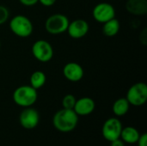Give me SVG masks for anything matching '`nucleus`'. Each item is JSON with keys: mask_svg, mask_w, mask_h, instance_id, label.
I'll return each instance as SVG.
<instances>
[{"mask_svg": "<svg viewBox=\"0 0 147 146\" xmlns=\"http://www.w3.org/2000/svg\"><path fill=\"white\" fill-rule=\"evenodd\" d=\"M78 122V115L73 109L62 108L55 113L53 124L61 133H69L74 130Z\"/></svg>", "mask_w": 147, "mask_h": 146, "instance_id": "f257e3e1", "label": "nucleus"}, {"mask_svg": "<svg viewBox=\"0 0 147 146\" xmlns=\"http://www.w3.org/2000/svg\"><path fill=\"white\" fill-rule=\"evenodd\" d=\"M14 102L22 108L32 107L38 98L37 90L30 85H22L17 87L12 96Z\"/></svg>", "mask_w": 147, "mask_h": 146, "instance_id": "f03ea898", "label": "nucleus"}, {"mask_svg": "<svg viewBox=\"0 0 147 146\" xmlns=\"http://www.w3.org/2000/svg\"><path fill=\"white\" fill-rule=\"evenodd\" d=\"M9 28L16 36L20 38H28L34 31L31 20L23 15L13 16L9 21Z\"/></svg>", "mask_w": 147, "mask_h": 146, "instance_id": "7ed1b4c3", "label": "nucleus"}, {"mask_svg": "<svg viewBox=\"0 0 147 146\" xmlns=\"http://www.w3.org/2000/svg\"><path fill=\"white\" fill-rule=\"evenodd\" d=\"M69 22L70 21L65 15L61 13L53 14L46 20L45 28L47 33L58 35L66 32Z\"/></svg>", "mask_w": 147, "mask_h": 146, "instance_id": "20e7f679", "label": "nucleus"}, {"mask_svg": "<svg viewBox=\"0 0 147 146\" xmlns=\"http://www.w3.org/2000/svg\"><path fill=\"white\" fill-rule=\"evenodd\" d=\"M127 100L130 105L140 107L147 101V85L144 82L133 84L127 90Z\"/></svg>", "mask_w": 147, "mask_h": 146, "instance_id": "39448f33", "label": "nucleus"}, {"mask_svg": "<svg viewBox=\"0 0 147 146\" xmlns=\"http://www.w3.org/2000/svg\"><path fill=\"white\" fill-rule=\"evenodd\" d=\"M32 54L34 58L41 62H49L53 57V48L52 45L46 40H38L34 42L31 48Z\"/></svg>", "mask_w": 147, "mask_h": 146, "instance_id": "423d86ee", "label": "nucleus"}, {"mask_svg": "<svg viewBox=\"0 0 147 146\" xmlns=\"http://www.w3.org/2000/svg\"><path fill=\"white\" fill-rule=\"evenodd\" d=\"M92 16L96 22L103 24L115 17V9L109 3H99L93 8Z\"/></svg>", "mask_w": 147, "mask_h": 146, "instance_id": "0eeeda50", "label": "nucleus"}, {"mask_svg": "<svg viewBox=\"0 0 147 146\" xmlns=\"http://www.w3.org/2000/svg\"><path fill=\"white\" fill-rule=\"evenodd\" d=\"M122 128V124L119 119L109 118L102 126V136L106 140L112 142L117 139H120Z\"/></svg>", "mask_w": 147, "mask_h": 146, "instance_id": "6e6552de", "label": "nucleus"}, {"mask_svg": "<svg viewBox=\"0 0 147 146\" xmlns=\"http://www.w3.org/2000/svg\"><path fill=\"white\" fill-rule=\"evenodd\" d=\"M40 121V115L36 109L28 107L25 108L19 116V122L21 126L27 129L31 130L37 126Z\"/></svg>", "mask_w": 147, "mask_h": 146, "instance_id": "1a4fd4ad", "label": "nucleus"}, {"mask_svg": "<svg viewBox=\"0 0 147 146\" xmlns=\"http://www.w3.org/2000/svg\"><path fill=\"white\" fill-rule=\"evenodd\" d=\"M90 25L86 20L76 19L69 22L67 28V34L72 39H82L89 32Z\"/></svg>", "mask_w": 147, "mask_h": 146, "instance_id": "9d476101", "label": "nucleus"}, {"mask_svg": "<svg viewBox=\"0 0 147 146\" xmlns=\"http://www.w3.org/2000/svg\"><path fill=\"white\" fill-rule=\"evenodd\" d=\"M63 76L70 82L77 83L82 80L84 75L83 67L76 62H68L63 67Z\"/></svg>", "mask_w": 147, "mask_h": 146, "instance_id": "9b49d317", "label": "nucleus"}, {"mask_svg": "<svg viewBox=\"0 0 147 146\" xmlns=\"http://www.w3.org/2000/svg\"><path fill=\"white\" fill-rule=\"evenodd\" d=\"M96 108V103L90 97H82L76 101L73 108L74 112L78 116H86L93 113Z\"/></svg>", "mask_w": 147, "mask_h": 146, "instance_id": "f8f14e48", "label": "nucleus"}, {"mask_svg": "<svg viewBox=\"0 0 147 146\" xmlns=\"http://www.w3.org/2000/svg\"><path fill=\"white\" fill-rule=\"evenodd\" d=\"M125 7L134 15H145L147 13V0H127Z\"/></svg>", "mask_w": 147, "mask_h": 146, "instance_id": "ddd939ff", "label": "nucleus"}, {"mask_svg": "<svg viewBox=\"0 0 147 146\" xmlns=\"http://www.w3.org/2000/svg\"><path fill=\"white\" fill-rule=\"evenodd\" d=\"M140 136V134L136 128L133 126H127L122 128L120 138H121V140L124 143L134 145L138 142Z\"/></svg>", "mask_w": 147, "mask_h": 146, "instance_id": "4468645a", "label": "nucleus"}, {"mask_svg": "<svg viewBox=\"0 0 147 146\" xmlns=\"http://www.w3.org/2000/svg\"><path fill=\"white\" fill-rule=\"evenodd\" d=\"M102 25V33L107 37H114L117 35L121 29L120 22L115 17L104 22Z\"/></svg>", "mask_w": 147, "mask_h": 146, "instance_id": "2eb2a0df", "label": "nucleus"}, {"mask_svg": "<svg viewBox=\"0 0 147 146\" xmlns=\"http://www.w3.org/2000/svg\"><path fill=\"white\" fill-rule=\"evenodd\" d=\"M129 108H130V104H129L128 101L127 100V98L121 97V98L117 99L114 102L112 110H113V113L115 114V116L121 117L127 114Z\"/></svg>", "mask_w": 147, "mask_h": 146, "instance_id": "dca6fc26", "label": "nucleus"}, {"mask_svg": "<svg viewBox=\"0 0 147 146\" xmlns=\"http://www.w3.org/2000/svg\"><path fill=\"white\" fill-rule=\"evenodd\" d=\"M47 82V76L46 74L41 71H34L30 77H29V83L30 86H32L36 90L42 88Z\"/></svg>", "mask_w": 147, "mask_h": 146, "instance_id": "f3484780", "label": "nucleus"}, {"mask_svg": "<svg viewBox=\"0 0 147 146\" xmlns=\"http://www.w3.org/2000/svg\"><path fill=\"white\" fill-rule=\"evenodd\" d=\"M77 99L73 95L68 94L65 96L62 99V107L65 109H73Z\"/></svg>", "mask_w": 147, "mask_h": 146, "instance_id": "a211bd4d", "label": "nucleus"}, {"mask_svg": "<svg viewBox=\"0 0 147 146\" xmlns=\"http://www.w3.org/2000/svg\"><path fill=\"white\" fill-rule=\"evenodd\" d=\"M9 16V11L7 7L3 5H0V25L4 24Z\"/></svg>", "mask_w": 147, "mask_h": 146, "instance_id": "6ab92c4d", "label": "nucleus"}, {"mask_svg": "<svg viewBox=\"0 0 147 146\" xmlns=\"http://www.w3.org/2000/svg\"><path fill=\"white\" fill-rule=\"evenodd\" d=\"M138 145L139 146H147V134L144 133L140 136V139L138 140Z\"/></svg>", "mask_w": 147, "mask_h": 146, "instance_id": "aec40b11", "label": "nucleus"}, {"mask_svg": "<svg viewBox=\"0 0 147 146\" xmlns=\"http://www.w3.org/2000/svg\"><path fill=\"white\" fill-rule=\"evenodd\" d=\"M56 1L57 0H38V3L45 7H51L56 3Z\"/></svg>", "mask_w": 147, "mask_h": 146, "instance_id": "412c9836", "label": "nucleus"}, {"mask_svg": "<svg viewBox=\"0 0 147 146\" xmlns=\"http://www.w3.org/2000/svg\"><path fill=\"white\" fill-rule=\"evenodd\" d=\"M19 2L24 6L30 7V6L35 5L38 3V0H19Z\"/></svg>", "mask_w": 147, "mask_h": 146, "instance_id": "4be33fe9", "label": "nucleus"}, {"mask_svg": "<svg viewBox=\"0 0 147 146\" xmlns=\"http://www.w3.org/2000/svg\"><path fill=\"white\" fill-rule=\"evenodd\" d=\"M110 143V146H125V143L121 139H117Z\"/></svg>", "mask_w": 147, "mask_h": 146, "instance_id": "5701e85b", "label": "nucleus"}, {"mask_svg": "<svg viewBox=\"0 0 147 146\" xmlns=\"http://www.w3.org/2000/svg\"><path fill=\"white\" fill-rule=\"evenodd\" d=\"M147 33H146V29L145 28L143 31H142V33L140 34V40H141V42L144 44V45H146V42H147Z\"/></svg>", "mask_w": 147, "mask_h": 146, "instance_id": "b1692460", "label": "nucleus"}, {"mask_svg": "<svg viewBox=\"0 0 147 146\" xmlns=\"http://www.w3.org/2000/svg\"><path fill=\"white\" fill-rule=\"evenodd\" d=\"M0 47H1V41H0Z\"/></svg>", "mask_w": 147, "mask_h": 146, "instance_id": "393cba45", "label": "nucleus"}]
</instances>
